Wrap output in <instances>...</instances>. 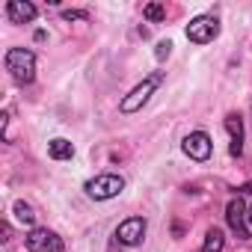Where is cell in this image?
<instances>
[{"label":"cell","mask_w":252,"mask_h":252,"mask_svg":"<svg viewBox=\"0 0 252 252\" xmlns=\"http://www.w3.org/2000/svg\"><path fill=\"white\" fill-rule=\"evenodd\" d=\"M6 71L18 80V83H30L36 77V57L24 48H12L6 51Z\"/></svg>","instance_id":"obj_1"},{"label":"cell","mask_w":252,"mask_h":252,"mask_svg":"<svg viewBox=\"0 0 252 252\" xmlns=\"http://www.w3.org/2000/svg\"><path fill=\"white\" fill-rule=\"evenodd\" d=\"M122 190H125V181H122V175H113V172H104V175L86 181V193L92 199H113Z\"/></svg>","instance_id":"obj_2"},{"label":"cell","mask_w":252,"mask_h":252,"mask_svg":"<svg viewBox=\"0 0 252 252\" xmlns=\"http://www.w3.org/2000/svg\"><path fill=\"white\" fill-rule=\"evenodd\" d=\"M220 36V21L211 18V15H199L187 24V39L196 42V45H208Z\"/></svg>","instance_id":"obj_3"},{"label":"cell","mask_w":252,"mask_h":252,"mask_svg":"<svg viewBox=\"0 0 252 252\" xmlns=\"http://www.w3.org/2000/svg\"><path fill=\"white\" fill-rule=\"evenodd\" d=\"M158 83H160V74H152L149 80H143V83H140V86H137L128 98L122 101V113H137V110H140V107L152 98V92L158 89Z\"/></svg>","instance_id":"obj_4"},{"label":"cell","mask_w":252,"mask_h":252,"mask_svg":"<svg viewBox=\"0 0 252 252\" xmlns=\"http://www.w3.org/2000/svg\"><path fill=\"white\" fill-rule=\"evenodd\" d=\"M27 249L30 252H63V240L48 228H33L27 234Z\"/></svg>","instance_id":"obj_5"},{"label":"cell","mask_w":252,"mask_h":252,"mask_svg":"<svg viewBox=\"0 0 252 252\" xmlns=\"http://www.w3.org/2000/svg\"><path fill=\"white\" fill-rule=\"evenodd\" d=\"M225 220H228L231 231H234L240 240H246V237H249V231H246V205H243V199H240V196H237V199H231V202L225 205Z\"/></svg>","instance_id":"obj_6"},{"label":"cell","mask_w":252,"mask_h":252,"mask_svg":"<svg viewBox=\"0 0 252 252\" xmlns=\"http://www.w3.org/2000/svg\"><path fill=\"white\" fill-rule=\"evenodd\" d=\"M143 234H146V220H143V217L125 220V222L119 225V231H116L119 243H125V246H137V243L143 240Z\"/></svg>","instance_id":"obj_7"},{"label":"cell","mask_w":252,"mask_h":252,"mask_svg":"<svg viewBox=\"0 0 252 252\" xmlns=\"http://www.w3.org/2000/svg\"><path fill=\"white\" fill-rule=\"evenodd\" d=\"M181 149H184V155L193 158V160H208V158H211V137L202 134V131H196V134H190V137L184 140Z\"/></svg>","instance_id":"obj_8"},{"label":"cell","mask_w":252,"mask_h":252,"mask_svg":"<svg viewBox=\"0 0 252 252\" xmlns=\"http://www.w3.org/2000/svg\"><path fill=\"white\" fill-rule=\"evenodd\" d=\"M225 128H228V134H231V155L237 158L240 152H243V122H240V116L237 113H228L225 116Z\"/></svg>","instance_id":"obj_9"},{"label":"cell","mask_w":252,"mask_h":252,"mask_svg":"<svg viewBox=\"0 0 252 252\" xmlns=\"http://www.w3.org/2000/svg\"><path fill=\"white\" fill-rule=\"evenodd\" d=\"M36 18V6L27 3V0H12L9 3V21L12 24H24V21H33Z\"/></svg>","instance_id":"obj_10"},{"label":"cell","mask_w":252,"mask_h":252,"mask_svg":"<svg viewBox=\"0 0 252 252\" xmlns=\"http://www.w3.org/2000/svg\"><path fill=\"white\" fill-rule=\"evenodd\" d=\"M48 152H51V158H54V160H68V158L74 155V146H71L68 140H54Z\"/></svg>","instance_id":"obj_11"},{"label":"cell","mask_w":252,"mask_h":252,"mask_svg":"<svg viewBox=\"0 0 252 252\" xmlns=\"http://www.w3.org/2000/svg\"><path fill=\"white\" fill-rule=\"evenodd\" d=\"M222 243H225L222 231H220V228H211V231L205 234V246H202L199 252H222Z\"/></svg>","instance_id":"obj_12"},{"label":"cell","mask_w":252,"mask_h":252,"mask_svg":"<svg viewBox=\"0 0 252 252\" xmlns=\"http://www.w3.org/2000/svg\"><path fill=\"white\" fill-rule=\"evenodd\" d=\"M143 15H146L149 21H160V18H166V6H163V3H149V6L143 9Z\"/></svg>","instance_id":"obj_13"},{"label":"cell","mask_w":252,"mask_h":252,"mask_svg":"<svg viewBox=\"0 0 252 252\" xmlns=\"http://www.w3.org/2000/svg\"><path fill=\"white\" fill-rule=\"evenodd\" d=\"M15 214H18V220H21V222H27V225L36 220V214H33V211H30V205H24V202H15Z\"/></svg>","instance_id":"obj_14"},{"label":"cell","mask_w":252,"mask_h":252,"mask_svg":"<svg viewBox=\"0 0 252 252\" xmlns=\"http://www.w3.org/2000/svg\"><path fill=\"white\" fill-rule=\"evenodd\" d=\"M169 51H172V45H169V42H160V45H158V60L169 57Z\"/></svg>","instance_id":"obj_15"},{"label":"cell","mask_w":252,"mask_h":252,"mask_svg":"<svg viewBox=\"0 0 252 252\" xmlns=\"http://www.w3.org/2000/svg\"><path fill=\"white\" fill-rule=\"evenodd\" d=\"M240 193H252V181H249L246 187H240Z\"/></svg>","instance_id":"obj_16"},{"label":"cell","mask_w":252,"mask_h":252,"mask_svg":"<svg viewBox=\"0 0 252 252\" xmlns=\"http://www.w3.org/2000/svg\"><path fill=\"white\" fill-rule=\"evenodd\" d=\"M246 217H249V222H252V205H249V211H246Z\"/></svg>","instance_id":"obj_17"}]
</instances>
